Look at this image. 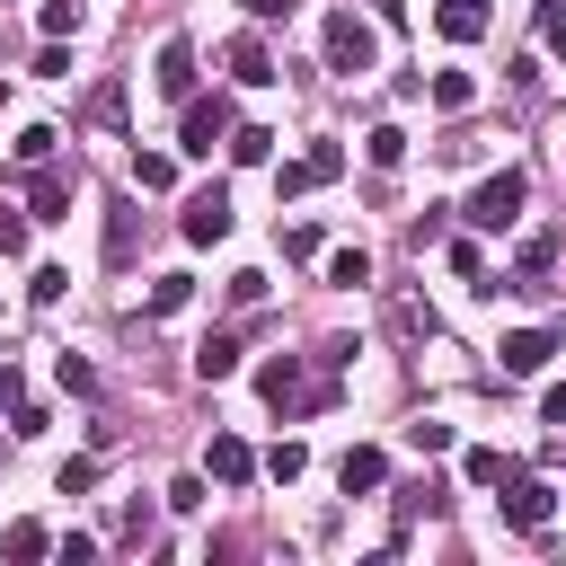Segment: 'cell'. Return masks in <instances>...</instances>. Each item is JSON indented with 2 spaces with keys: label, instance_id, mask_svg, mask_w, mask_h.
<instances>
[{
  "label": "cell",
  "instance_id": "obj_1",
  "mask_svg": "<svg viewBox=\"0 0 566 566\" xmlns=\"http://www.w3.org/2000/svg\"><path fill=\"white\" fill-rule=\"evenodd\" d=\"M256 398H265L274 416H310V407H336V371H310L301 354H274V363L256 371Z\"/></svg>",
  "mask_w": 566,
  "mask_h": 566
},
{
  "label": "cell",
  "instance_id": "obj_2",
  "mask_svg": "<svg viewBox=\"0 0 566 566\" xmlns=\"http://www.w3.org/2000/svg\"><path fill=\"white\" fill-rule=\"evenodd\" d=\"M318 53H327V71L363 80V71L380 62V35H371V18H354V9H327V18H318Z\"/></svg>",
  "mask_w": 566,
  "mask_h": 566
},
{
  "label": "cell",
  "instance_id": "obj_3",
  "mask_svg": "<svg viewBox=\"0 0 566 566\" xmlns=\"http://www.w3.org/2000/svg\"><path fill=\"white\" fill-rule=\"evenodd\" d=\"M522 203H531V177H522V168H495L460 212H469L478 230H513V221H522Z\"/></svg>",
  "mask_w": 566,
  "mask_h": 566
},
{
  "label": "cell",
  "instance_id": "obj_4",
  "mask_svg": "<svg viewBox=\"0 0 566 566\" xmlns=\"http://www.w3.org/2000/svg\"><path fill=\"white\" fill-rule=\"evenodd\" d=\"M336 177H345V142H310L301 159L274 168V195L292 203V195H318V186H336Z\"/></svg>",
  "mask_w": 566,
  "mask_h": 566
},
{
  "label": "cell",
  "instance_id": "obj_5",
  "mask_svg": "<svg viewBox=\"0 0 566 566\" xmlns=\"http://www.w3.org/2000/svg\"><path fill=\"white\" fill-rule=\"evenodd\" d=\"M557 248H566V230H531V239H522V256H513V274H504L495 292H522V301H539V292H548V265H557Z\"/></svg>",
  "mask_w": 566,
  "mask_h": 566
},
{
  "label": "cell",
  "instance_id": "obj_6",
  "mask_svg": "<svg viewBox=\"0 0 566 566\" xmlns=\"http://www.w3.org/2000/svg\"><path fill=\"white\" fill-rule=\"evenodd\" d=\"M177 142H186V159H212V142H230V97H186Z\"/></svg>",
  "mask_w": 566,
  "mask_h": 566
},
{
  "label": "cell",
  "instance_id": "obj_7",
  "mask_svg": "<svg viewBox=\"0 0 566 566\" xmlns=\"http://www.w3.org/2000/svg\"><path fill=\"white\" fill-rule=\"evenodd\" d=\"M504 522H513V531H548V522H557V486L522 469V478L504 486Z\"/></svg>",
  "mask_w": 566,
  "mask_h": 566
},
{
  "label": "cell",
  "instance_id": "obj_8",
  "mask_svg": "<svg viewBox=\"0 0 566 566\" xmlns=\"http://www.w3.org/2000/svg\"><path fill=\"white\" fill-rule=\"evenodd\" d=\"M150 88H159L168 106H186V97H195V44H186V35H168V44H159V62H150Z\"/></svg>",
  "mask_w": 566,
  "mask_h": 566
},
{
  "label": "cell",
  "instance_id": "obj_9",
  "mask_svg": "<svg viewBox=\"0 0 566 566\" xmlns=\"http://www.w3.org/2000/svg\"><path fill=\"white\" fill-rule=\"evenodd\" d=\"M177 230H186V248H221V239H230V195H221V186H203V195L186 203V221H177Z\"/></svg>",
  "mask_w": 566,
  "mask_h": 566
},
{
  "label": "cell",
  "instance_id": "obj_10",
  "mask_svg": "<svg viewBox=\"0 0 566 566\" xmlns=\"http://www.w3.org/2000/svg\"><path fill=\"white\" fill-rule=\"evenodd\" d=\"M548 354H557V327H513V336L495 345V363H504L513 380H531V371H548Z\"/></svg>",
  "mask_w": 566,
  "mask_h": 566
},
{
  "label": "cell",
  "instance_id": "obj_11",
  "mask_svg": "<svg viewBox=\"0 0 566 566\" xmlns=\"http://www.w3.org/2000/svg\"><path fill=\"white\" fill-rule=\"evenodd\" d=\"M336 486H345V495H380V486H389V451H371V442H354V451L336 460Z\"/></svg>",
  "mask_w": 566,
  "mask_h": 566
},
{
  "label": "cell",
  "instance_id": "obj_12",
  "mask_svg": "<svg viewBox=\"0 0 566 566\" xmlns=\"http://www.w3.org/2000/svg\"><path fill=\"white\" fill-rule=\"evenodd\" d=\"M230 80H239V88H274V80H283V62L265 53V35H239V44H230Z\"/></svg>",
  "mask_w": 566,
  "mask_h": 566
},
{
  "label": "cell",
  "instance_id": "obj_13",
  "mask_svg": "<svg viewBox=\"0 0 566 566\" xmlns=\"http://www.w3.org/2000/svg\"><path fill=\"white\" fill-rule=\"evenodd\" d=\"M27 221H71V177L62 168H35L27 177Z\"/></svg>",
  "mask_w": 566,
  "mask_h": 566
},
{
  "label": "cell",
  "instance_id": "obj_14",
  "mask_svg": "<svg viewBox=\"0 0 566 566\" xmlns=\"http://www.w3.org/2000/svg\"><path fill=\"white\" fill-rule=\"evenodd\" d=\"M460 478H469V486H513V478H522V460H513V451H495V442H478V451H460Z\"/></svg>",
  "mask_w": 566,
  "mask_h": 566
},
{
  "label": "cell",
  "instance_id": "obj_15",
  "mask_svg": "<svg viewBox=\"0 0 566 566\" xmlns=\"http://www.w3.org/2000/svg\"><path fill=\"white\" fill-rule=\"evenodd\" d=\"M203 469H212L221 486H248V478H256V451H248L239 433H212V460H203Z\"/></svg>",
  "mask_w": 566,
  "mask_h": 566
},
{
  "label": "cell",
  "instance_id": "obj_16",
  "mask_svg": "<svg viewBox=\"0 0 566 566\" xmlns=\"http://www.w3.org/2000/svg\"><path fill=\"white\" fill-rule=\"evenodd\" d=\"M433 27H442L451 44H478V35H486V0H433Z\"/></svg>",
  "mask_w": 566,
  "mask_h": 566
},
{
  "label": "cell",
  "instance_id": "obj_17",
  "mask_svg": "<svg viewBox=\"0 0 566 566\" xmlns=\"http://www.w3.org/2000/svg\"><path fill=\"white\" fill-rule=\"evenodd\" d=\"M424 97H433L442 115H469V106H478V80H469V71H433V80H424Z\"/></svg>",
  "mask_w": 566,
  "mask_h": 566
},
{
  "label": "cell",
  "instance_id": "obj_18",
  "mask_svg": "<svg viewBox=\"0 0 566 566\" xmlns=\"http://www.w3.org/2000/svg\"><path fill=\"white\" fill-rule=\"evenodd\" d=\"M221 150H230L239 168H265V159H274V133H265V124H230V142H221Z\"/></svg>",
  "mask_w": 566,
  "mask_h": 566
},
{
  "label": "cell",
  "instance_id": "obj_19",
  "mask_svg": "<svg viewBox=\"0 0 566 566\" xmlns=\"http://www.w3.org/2000/svg\"><path fill=\"white\" fill-rule=\"evenodd\" d=\"M239 371V336H203L195 345V380H230Z\"/></svg>",
  "mask_w": 566,
  "mask_h": 566
},
{
  "label": "cell",
  "instance_id": "obj_20",
  "mask_svg": "<svg viewBox=\"0 0 566 566\" xmlns=\"http://www.w3.org/2000/svg\"><path fill=\"white\" fill-rule=\"evenodd\" d=\"M133 186H142V195H168V186H177V159H168V150H133Z\"/></svg>",
  "mask_w": 566,
  "mask_h": 566
},
{
  "label": "cell",
  "instance_id": "obj_21",
  "mask_svg": "<svg viewBox=\"0 0 566 566\" xmlns=\"http://www.w3.org/2000/svg\"><path fill=\"white\" fill-rule=\"evenodd\" d=\"M186 301H195V274H159V283H150V301H142V310H150V318H177V310H186Z\"/></svg>",
  "mask_w": 566,
  "mask_h": 566
},
{
  "label": "cell",
  "instance_id": "obj_22",
  "mask_svg": "<svg viewBox=\"0 0 566 566\" xmlns=\"http://www.w3.org/2000/svg\"><path fill=\"white\" fill-rule=\"evenodd\" d=\"M44 548H53V539H44V522H9V531H0V557H18V566H35Z\"/></svg>",
  "mask_w": 566,
  "mask_h": 566
},
{
  "label": "cell",
  "instance_id": "obj_23",
  "mask_svg": "<svg viewBox=\"0 0 566 566\" xmlns=\"http://www.w3.org/2000/svg\"><path fill=\"white\" fill-rule=\"evenodd\" d=\"M363 159H371V168H398V159H407V133H398V124H371V133H363Z\"/></svg>",
  "mask_w": 566,
  "mask_h": 566
},
{
  "label": "cell",
  "instance_id": "obj_24",
  "mask_svg": "<svg viewBox=\"0 0 566 566\" xmlns=\"http://www.w3.org/2000/svg\"><path fill=\"white\" fill-rule=\"evenodd\" d=\"M327 283H336V292L371 283V256H363V248H327Z\"/></svg>",
  "mask_w": 566,
  "mask_h": 566
},
{
  "label": "cell",
  "instance_id": "obj_25",
  "mask_svg": "<svg viewBox=\"0 0 566 566\" xmlns=\"http://www.w3.org/2000/svg\"><path fill=\"white\" fill-rule=\"evenodd\" d=\"M133 256V203H106V265Z\"/></svg>",
  "mask_w": 566,
  "mask_h": 566
},
{
  "label": "cell",
  "instance_id": "obj_26",
  "mask_svg": "<svg viewBox=\"0 0 566 566\" xmlns=\"http://www.w3.org/2000/svg\"><path fill=\"white\" fill-rule=\"evenodd\" d=\"M442 256H451V274H460V283H478V292H486V248H478V239H451Z\"/></svg>",
  "mask_w": 566,
  "mask_h": 566
},
{
  "label": "cell",
  "instance_id": "obj_27",
  "mask_svg": "<svg viewBox=\"0 0 566 566\" xmlns=\"http://www.w3.org/2000/svg\"><path fill=\"white\" fill-rule=\"evenodd\" d=\"M256 469H265V478H274V486H292V478H301V469H310V451H301V442H274V451H265V460H256Z\"/></svg>",
  "mask_w": 566,
  "mask_h": 566
},
{
  "label": "cell",
  "instance_id": "obj_28",
  "mask_svg": "<svg viewBox=\"0 0 566 566\" xmlns=\"http://www.w3.org/2000/svg\"><path fill=\"white\" fill-rule=\"evenodd\" d=\"M53 380H62V389H71V398H97V371H88V363H80V354H62V363H53Z\"/></svg>",
  "mask_w": 566,
  "mask_h": 566
},
{
  "label": "cell",
  "instance_id": "obj_29",
  "mask_svg": "<svg viewBox=\"0 0 566 566\" xmlns=\"http://www.w3.org/2000/svg\"><path fill=\"white\" fill-rule=\"evenodd\" d=\"M407 442H416V451H451V442H460V433H451V424H442V416H416V424H407Z\"/></svg>",
  "mask_w": 566,
  "mask_h": 566
},
{
  "label": "cell",
  "instance_id": "obj_30",
  "mask_svg": "<svg viewBox=\"0 0 566 566\" xmlns=\"http://www.w3.org/2000/svg\"><path fill=\"white\" fill-rule=\"evenodd\" d=\"M35 27H44V35H80V0H44Z\"/></svg>",
  "mask_w": 566,
  "mask_h": 566
},
{
  "label": "cell",
  "instance_id": "obj_31",
  "mask_svg": "<svg viewBox=\"0 0 566 566\" xmlns=\"http://www.w3.org/2000/svg\"><path fill=\"white\" fill-rule=\"evenodd\" d=\"M53 142H62L53 124H27V133H18V159H35V168H44V159H53Z\"/></svg>",
  "mask_w": 566,
  "mask_h": 566
},
{
  "label": "cell",
  "instance_id": "obj_32",
  "mask_svg": "<svg viewBox=\"0 0 566 566\" xmlns=\"http://www.w3.org/2000/svg\"><path fill=\"white\" fill-rule=\"evenodd\" d=\"M62 292H71L62 265H35V274H27V301H62Z\"/></svg>",
  "mask_w": 566,
  "mask_h": 566
},
{
  "label": "cell",
  "instance_id": "obj_33",
  "mask_svg": "<svg viewBox=\"0 0 566 566\" xmlns=\"http://www.w3.org/2000/svg\"><path fill=\"white\" fill-rule=\"evenodd\" d=\"M44 424H53V416H44V407H35V398H18V407H9V433H18V442H35V433H44Z\"/></svg>",
  "mask_w": 566,
  "mask_h": 566
},
{
  "label": "cell",
  "instance_id": "obj_34",
  "mask_svg": "<svg viewBox=\"0 0 566 566\" xmlns=\"http://www.w3.org/2000/svg\"><path fill=\"white\" fill-rule=\"evenodd\" d=\"M53 486H62V495H88V486H97V460H62Z\"/></svg>",
  "mask_w": 566,
  "mask_h": 566
},
{
  "label": "cell",
  "instance_id": "obj_35",
  "mask_svg": "<svg viewBox=\"0 0 566 566\" xmlns=\"http://www.w3.org/2000/svg\"><path fill=\"white\" fill-rule=\"evenodd\" d=\"M35 80H71V53H62V35H44V53H35Z\"/></svg>",
  "mask_w": 566,
  "mask_h": 566
},
{
  "label": "cell",
  "instance_id": "obj_36",
  "mask_svg": "<svg viewBox=\"0 0 566 566\" xmlns=\"http://www.w3.org/2000/svg\"><path fill=\"white\" fill-rule=\"evenodd\" d=\"M168 513H203V478H168Z\"/></svg>",
  "mask_w": 566,
  "mask_h": 566
},
{
  "label": "cell",
  "instance_id": "obj_37",
  "mask_svg": "<svg viewBox=\"0 0 566 566\" xmlns=\"http://www.w3.org/2000/svg\"><path fill=\"white\" fill-rule=\"evenodd\" d=\"M88 124H124V88H97L88 97Z\"/></svg>",
  "mask_w": 566,
  "mask_h": 566
},
{
  "label": "cell",
  "instance_id": "obj_38",
  "mask_svg": "<svg viewBox=\"0 0 566 566\" xmlns=\"http://www.w3.org/2000/svg\"><path fill=\"white\" fill-rule=\"evenodd\" d=\"M230 301H239V310H256V301H265V274H256V265H248V274H230Z\"/></svg>",
  "mask_w": 566,
  "mask_h": 566
},
{
  "label": "cell",
  "instance_id": "obj_39",
  "mask_svg": "<svg viewBox=\"0 0 566 566\" xmlns=\"http://www.w3.org/2000/svg\"><path fill=\"white\" fill-rule=\"evenodd\" d=\"M0 256H27V212H0Z\"/></svg>",
  "mask_w": 566,
  "mask_h": 566
},
{
  "label": "cell",
  "instance_id": "obj_40",
  "mask_svg": "<svg viewBox=\"0 0 566 566\" xmlns=\"http://www.w3.org/2000/svg\"><path fill=\"white\" fill-rule=\"evenodd\" d=\"M539 35H548V53H557V71H566V9H539Z\"/></svg>",
  "mask_w": 566,
  "mask_h": 566
},
{
  "label": "cell",
  "instance_id": "obj_41",
  "mask_svg": "<svg viewBox=\"0 0 566 566\" xmlns=\"http://www.w3.org/2000/svg\"><path fill=\"white\" fill-rule=\"evenodd\" d=\"M539 424H566V380H548V389H539Z\"/></svg>",
  "mask_w": 566,
  "mask_h": 566
},
{
  "label": "cell",
  "instance_id": "obj_42",
  "mask_svg": "<svg viewBox=\"0 0 566 566\" xmlns=\"http://www.w3.org/2000/svg\"><path fill=\"white\" fill-rule=\"evenodd\" d=\"M371 18H380V27H398V18H407V0H371Z\"/></svg>",
  "mask_w": 566,
  "mask_h": 566
},
{
  "label": "cell",
  "instance_id": "obj_43",
  "mask_svg": "<svg viewBox=\"0 0 566 566\" xmlns=\"http://www.w3.org/2000/svg\"><path fill=\"white\" fill-rule=\"evenodd\" d=\"M0 407H18V363H0Z\"/></svg>",
  "mask_w": 566,
  "mask_h": 566
},
{
  "label": "cell",
  "instance_id": "obj_44",
  "mask_svg": "<svg viewBox=\"0 0 566 566\" xmlns=\"http://www.w3.org/2000/svg\"><path fill=\"white\" fill-rule=\"evenodd\" d=\"M239 9H248V18H283V0H239Z\"/></svg>",
  "mask_w": 566,
  "mask_h": 566
},
{
  "label": "cell",
  "instance_id": "obj_45",
  "mask_svg": "<svg viewBox=\"0 0 566 566\" xmlns=\"http://www.w3.org/2000/svg\"><path fill=\"white\" fill-rule=\"evenodd\" d=\"M0 97H9V80H0Z\"/></svg>",
  "mask_w": 566,
  "mask_h": 566
}]
</instances>
